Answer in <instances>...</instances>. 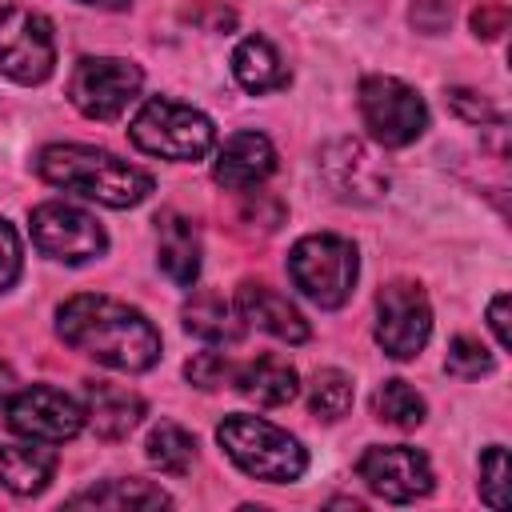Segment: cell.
<instances>
[{"label":"cell","instance_id":"obj_1","mask_svg":"<svg viewBox=\"0 0 512 512\" xmlns=\"http://www.w3.org/2000/svg\"><path fill=\"white\" fill-rule=\"evenodd\" d=\"M56 332L68 348H76L116 372H148L160 360L156 324L140 308H132L116 296L80 292V296L64 300L56 308Z\"/></svg>","mask_w":512,"mask_h":512},{"label":"cell","instance_id":"obj_2","mask_svg":"<svg viewBox=\"0 0 512 512\" xmlns=\"http://www.w3.org/2000/svg\"><path fill=\"white\" fill-rule=\"evenodd\" d=\"M36 172L40 180L104 208H132L152 192V176L144 168L92 144H48L36 152Z\"/></svg>","mask_w":512,"mask_h":512},{"label":"cell","instance_id":"obj_3","mask_svg":"<svg viewBox=\"0 0 512 512\" xmlns=\"http://www.w3.org/2000/svg\"><path fill=\"white\" fill-rule=\"evenodd\" d=\"M216 440L240 472H248L252 480H264V484H292L308 468L304 444L264 416H244V412L224 416L216 428Z\"/></svg>","mask_w":512,"mask_h":512},{"label":"cell","instance_id":"obj_4","mask_svg":"<svg viewBox=\"0 0 512 512\" xmlns=\"http://www.w3.org/2000/svg\"><path fill=\"white\" fill-rule=\"evenodd\" d=\"M128 136L140 152L160 156V160H200L216 144V124L172 96H152L140 104V112L128 124Z\"/></svg>","mask_w":512,"mask_h":512},{"label":"cell","instance_id":"obj_5","mask_svg":"<svg viewBox=\"0 0 512 512\" xmlns=\"http://www.w3.org/2000/svg\"><path fill=\"white\" fill-rule=\"evenodd\" d=\"M288 276L300 288V296H308L316 308H340L348 304L360 276L356 244L332 232L304 236L288 252Z\"/></svg>","mask_w":512,"mask_h":512},{"label":"cell","instance_id":"obj_6","mask_svg":"<svg viewBox=\"0 0 512 512\" xmlns=\"http://www.w3.org/2000/svg\"><path fill=\"white\" fill-rule=\"evenodd\" d=\"M356 100H360V120L368 136L384 148H404L428 128L424 96L396 76H364Z\"/></svg>","mask_w":512,"mask_h":512},{"label":"cell","instance_id":"obj_7","mask_svg":"<svg viewBox=\"0 0 512 512\" xmlns=\"http://www.w3.org/2000/svg\"><path fill=\"white\" fill-rule=\"evenodd\" d=\"M144 72L124 56H84L68 76V100L88 120H116L140 96Z\"/></svg>","mask_w":512,"mask_h":512},{"label":"cell","instance_id":"obj_8","mask_svg":"<svg viewBox=\"0 0 512 512\" xmlns=\"http://www.w3.org/2000/svg\"><path fill=\"white\" fill-rule=\"evenodd\" d=\"M56 68L52 20L24 4L0 8V72L16 84H44Z\"/></svg>","mask_w":512,"mask_h":512},{"label":"cell","instance_id":"obj_9","mask_svg":"<svg viewBox=\"0 0 512 512\" xmlns=\"http://www.w3.org/2000/svg\"><path fill=\"white\" fill-rule=\"evenodd\" d=\"M28 224H32V244L48 260H60V264H88V260L104 256V248H108V232L100 228V220L64 200L36 204Z\"/></svg>","mask_w":512,"mask_h":512},{"label":"cell","instance_id":"obj_10","mask_svg":"<svg viewBox=\"0 0 512 512\" xmlns=\"http://www.w3.org/2000/svg\"><path fill=\"white\" fill-rule=\"evenodd\" d=\"M432 336V304L416 280H392L376 292V344L392 360H412Z\"/></svg>","mask_w":512,"mask_h":512},{"label":"cell","instance_id":"obj_11","mask_svg":"<svg viewBox=\"0 0 512 512\" xmlns=\"http://www.w3.org/2000/svg\"><path fill=\"white\" fill-rule=\"evenodd\" d=\"M4 420H8V428L16 436L40 440V444H64L88 424L84 420V404H76L68 392L48 388V384L16 388L4 400Z\"/></svg>","mask_w":512,"mask_h":512},{"label":"cell","instance_id":"obj_12","mask_svg":"<svg viewBox=\"0 0 512 512\" xmlns=\"http://www.w3.org/2000/svg\"><path fill=\"white\" fill-rule=\"evenodd\" d=\"M356 476L364 480V488L380 500L392 504H412L420 496L432 492L436 476L424 452L408 448V444H372L364 448V456L356 460Z\"/></svg>","mask_w":512,"mask_h":512},{"label":"cell","instance_id":"obj_13","mask_svg":"<svg viewBox=\"0 0 512 512\" xmlns=\"http://www.w3.org/2000/svg\"><path fill=\"white\" fill-rule=\"evenodd\" d=\"M320 176L328 184V192L344 204H376L388 192V172L384 164L352 136L328 140L320 148Z\"/></svg>","mask_w":512,"mask_h":512},{"label":"cell","instance_id":"obj_14","mask_svg":"<svg viewBox=\"0 0 512 512\" xmlns=\"http://www.w3.org/2000/svg\"><path fill=\"white\" fill-rule=\"evenodd\" d=\"M276 172V148L264 132H232L212 160V180L236 192L264 184Z\"/></svg>","mask_w":512,"mask_h":512},{"label":"cell","instance_id":"obj_15","mask_svg":"<svg viewBox=\"0 0 512 512\" xmlns=\"http://www.w3.org/2000/svg\"><path fill=\"white\" fill-rule=\"evenodd\" d=\"M236 312H240V320L256 324L260 332H268V336H276L284 344H304L308 340V320L300 316V308L288 296H280L276 288H268V284L244 280L236 288Z\"/></svg>","mask_w":512,"mask_h":512},{"label":"cell","instance_id":"obj_16","mask_svg":"<svg viewBox=\"0 0 512 512\" xmlns=\"http://www.w3.org/2000/svg\"><path fill=\"white\" fill-rule=\"evenodd\" d=\"M84 420L104 440H124L144 420V396L112 384V380H88L84 384Z\"/></svg>","mask_w":512,"mask_h":512},{"label":"cell","instance_id":"obj_17","mask_svg":"<svg viewBox=\"0 0 512 512\" xmlns=\"http://www.w3.org/2000/svg\"><path fill=\"white\" fill-rule=\"evenodd\" d=\"M156 264L180 288H192L200 276V232L188 216L164 212L156 220Z\"/></svg>","mask_w":512,"mask_h":512},{"label":"cell","instance_id":"obj_18","mask_svg":"<svg viewBox=\"0 0 512 512\" xmlns=\"http://www.w3.org/2000/svg\"><path fill=\"white\" fill-rule=\"evenodd\" d=\"M56 472V452L40 440H24V444H0V484L12 496H36L48 488Z\"/></svg>","mask_w":512,"mask_h":512},{"label":"cell","instance_id":"obj_19","mask_svg":"<svg viewBox=\"0 0 512 512\" xmlns=\"http://www.w3.org/2000/svg\"><path fill=\"white\" fill-rule=\"evenodd\" d=\"M180 320H184V332L204 344H236L244 336V320L236 304H228L216 292H192L180 308Z\"/></svg>","mask_w":512,"mask_h":512},{"label":"cell","instance_id":"obj_20","mask_svg":"<svg viewBox=\"0 0 512 512\" xmlns=\"http://www.w3.org/2000/svg\"><path fill=\"white\" fill-rule=\"evenodd\" d=\"M232 76L252 96L288 88V68L280 60V52L272 48V40H264V36H244L236 44V52H232Z\"/></svg>","mask_w":512,"mask_h":512},{"label":"cell","instance_id":"obj_21","mask_svg":"<svg viewBox=\"0 0 512 512\" xmlns=\"http://www.w3.org/2000/svg\"><path fill=\"white\" fill-rule=\"evenodd\" d=\"M68 508H128V512H144V508H172V496L152 484V480H140V476H128V480H100L84 492H76L68 500Z\"/></svg>","mask_w":512,"mask_h":512},{"label":"cell","instance_id":"obj_22","mask_svg":"<svg viewBox=\"0 0 512 512\" xmlns=\"http://www.w3.org/2000/svg\"><path fill=\"white\" fill-rule=\"evenodd\" d=\"M232 384H236L248 400L264 404V408H280V404L296 400V392H300V376H296V368L284 364V360H276V356H260V360L236 368Z\"/></svg>","mask_w":512,"mask_h":512},{"label":"cell","instance_id":"obj_23","mask_svg":"<svg viewBox=\"0 0 512 512\" xmlns=\"http://www.w3.org/2000/svg\"><path fill=\"white\" fill-rule=\"evenodd\" d=\"M148 460L164 472V476H184L196 460V440L188 428H180L176 420H160L152 432H148V444H144Z\"/></svg>","mask_w":512,"mask_h":512},{"label":"cell","instance_id":"obj_24","mask_svg":"<svg viewBox=\"0 0 512 512\" xmlns=\"http://www.w3.org/2000/svg\"><path fill=\"white\" fill-rule=\"evenodd\" d=\"M372 412H376V420L408 432V428H420L424 424L428 404H424V396L408 380H384L376 388V396H372Z\"/></svg>","mask_w":512,"mask_h":512},{"label":"cell","instance_id":"obj_25","mask_svg":"<svg viewBox=\"0 0 512 512\" xmlns=\"http://www.w3.org/2000/svg\"><path fill=\"white\" fill-rule=\"evenodd\" d=\"M308 408H312V416H320L328 424L340 420L352 408V376L340 368H320L308 384Z\"/></svg>","mask_w":512,"mask_h":512},{"label":"cell","instance_id":"obj_26","mask_svg":"<svg viewBox=\"0 0 512 512\" xmlns=\"http://www.w3.org/2000/svg\"><path fill=\"white\" fill-rule=\"evenodd\" d=\"M492 352L476 340V336H456L452 344H448V356H444V368H448V376H456V380H480V376H488L492 372Z\"/></svg>","mask_w":512,"mask_h":512},{"label":"cell","instance_id":"obj_27","mask_svg":"<svg viewBox=\"0 0 512 512\" xmlns=\"http://www.w3.org/2000/svg\"><path fill=\"white\" fill-rule=\"evenodd\" d=\"M480 500L488 508H508V448L492 444L480 456Z\"/></svg>","mask_w":512,"mask_h":512},{"label":"cell","instance_id":"obj_28","mask_svg":"<svg viewBox=\"0 0 512 512\" xmlns=\"http://www.w3.org/2000/svg\"><path fill=\"white\" fill-rule=\"evenodd\" d=\"M444 100H448V108H452L460 120H468V124H504V112H500L488 96H480V92H472V88H448Z\"/></svg>","mask_w":512,"mask_h":512},{"label":"cell","instance_id":"obj_29","mask_svg":"<svg viewBox=\"0 0 512 512\" xmlns=\"http://www.w3.org/2000/svg\"><path fill=\"white\" fill-rule=\"evenodd\" d=\"M184 376H188L196 388L212 392V388H224V384H232L236 368H232V364H228L220 352H196V356L184 364Z\"/></svg>","mask_w":512,"mask_h":512},{"label":"cell","instance_id":"obj_30","mask_svg":"<svg viewBox=\"0 0 512 512\" xmlns=\"http://www.w3.org/2000/svg\"><path fill=\"white\" fill-rule=\"evenodd\" d=\"M20 268H24L20 236H16V228L0 216V292H8V288L20 280Z\"/></svg>","mask_w":512,"mask_h":512},{"label":"cell","instance_id":"obj_31","mask_svg":"<svg viewBox=\"0 0 512 512\" xmlns=\"http://www.w3.org/2000/svg\"><path fill=\"white\" fill-rule=\"evenodd\" d=\"M408 16H412V28L436 36V32H444L448 20H452V0H412V12H408Z\"/></svg>","mask_w":512,"mask_h":512},{"label":"cell","instance_id":"obj_32","mask_svg":"<svg viewBox=\"0 0 512 512\" xmlns=\"http://www.w3.org/2000/svg\"><path fill=\"white\" fill-rule=\"evenodd\" d=\"M504 28H508V8H504V4L488 0V4H480V8L472 12V32H476L480 40H496Z\"/></svg>","mask_w":512,"mask_h":512},{"label":"cell","instance_id":"obj_33","mask_svg":"<svg viewBox=\"0 0 512 512\" xmlns=\"http://www.w3.org/2000/svg\"><path fill=\"white\" fill-rule=\"evenodd\" d=\"M508 308H512L508 292H496V296L488 300V328L496 332V344H500V348H508V344H512V328H508Z\"/></svg>","mask_w":512,"mask_h":512},{"label":"cell","instance_id":"obj_34","mask_svg":"<svg viewBox=\"0 0 512 512\" xmlns=\"http://www.w3.org/2000/svg\"><path fill=\"white\" fill-rule=\"evenodd\" d=\"M264 204H268V212H272V216L260 224V232H276V228H280L284 208H280V200H272V196H264ZM240 220H260V192H248V204H244Z\"/></svg>","mask_w":512,"mask_h":512},{"label":"cell","instance_id":"obj_35","mask_svg":"<svg viewBox=\"0 0 512 512\" xmlns=\"http://www.w3.org/2000/svg\"><path fill=\"white\" fill-rule=\"evenodd\" d=\"M12 392H16V372H12L8 364H0V404H4Z\"/></svg>","mask_w":512,"mask_h":512},{"label":"cell","instance_id":"obj_36","mask_svg":"<svg viewBox=\"0 0 512 512\" xmlns=\"http://www.w3.org/2000/svg\"><path fill=\"white\" fill-rule=\"evenodd\" d=\"M80 4H88V8H108V12H120V8H128L132 0H80Z\"/></svg>","mask_w":512,"mask_h":512}]
</instances>
